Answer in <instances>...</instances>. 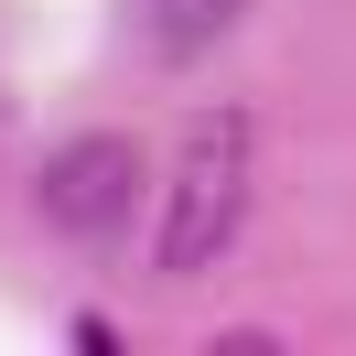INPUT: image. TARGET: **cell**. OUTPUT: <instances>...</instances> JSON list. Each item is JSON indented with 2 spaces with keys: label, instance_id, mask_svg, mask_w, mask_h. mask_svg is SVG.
I'll use <instances>...</instances> for the list:
<instances>
[{
  "label": "cell",
  "instance_id": "3",
  "mask_svg": "<svg viewBox=\"0 0 356 356\" xmlns=\"http://www.w3.org/2000/svg\"><path fill=\"white\" fill-rule=\"evenodd\" d=\"M248 0H140V33H152L162 65H195V54H216L227 33H238Z\"/></svg>",
  "mask_w": 356,
  "mask_h": 356
},
{
  "label": "cell",
  "instance_id": "1",
  "mask_svg": "<svg viewBox=\"0 0 356 356\" xmlns=\"http://www.w3.org/2000/svg\"><path fill=\"white\" fill-rule=\"evenodd\" d=\"M140 195H152V162H140L130 130H76V140H54L44 173H33L44 227H54V238H76V248L130 238V227H140Z\"/></svg>",
  "mask_w": 356,
  "mask_h": 356
},
{
  "label": "cell",
  "instance_id": "2",
  "mask_svg": "<svg viewBox=\"0 0 356 356\" xmlns=\"http://www.w3.org/2000/svg\"><path fill=\"white\" fill-rule=\"evenodd\" d=\"M238 216H248V119H205V130L184 140V162H173V205H162L152 259L184 281V270H205L238 238Z\"/></svg>",
  "mask_w": 356,
  "mask_h": 356
}]
</instances>
